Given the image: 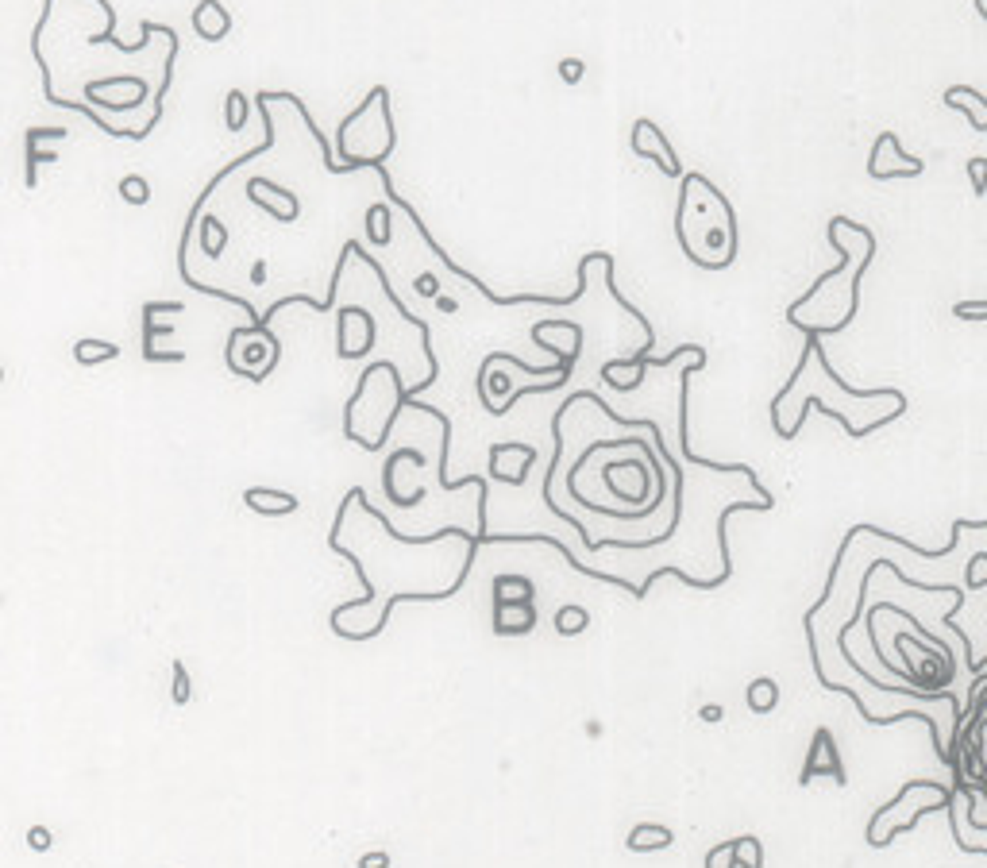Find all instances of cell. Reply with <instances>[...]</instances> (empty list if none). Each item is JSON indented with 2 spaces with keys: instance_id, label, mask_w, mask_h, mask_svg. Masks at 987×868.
<instances>
[{
  "instance_id": "obj_4",
  "label": "cell",
  "mask_w": 987,
  "mask_h": 868,
  "mask_svg": "<svg viewBox=\"0 0 987 868\" xmlns=\"http://www.w3.org/2000/svg\"><path fill=\"white\" fill-rule=\"evenodd\" d=\"M675 240L698 271H729L741 255V220L733 201L698 170L679 178Z\"/></svg>"
},
{
  "instance_id": "obj_7",
  "label": "cell",
  "mask_w": 987,
  "mask_h": 868,
  "mask_svg": "<svg viewBox=\"0 0 987 868\" xmlns=\"http://www.w3.org/2000/svg\"><path fill=\"white\" fill-rule=\"evenodd\" d=\"M949 803H953V787L937 784V780H907L895 791V799H887L880 811L868 818L864 841L872 849H887L899 834H910L926 814L949 811Z\"/></svg>"
},
{
  "instance_id": "obj_5",
  "label": "cell",
  "mask_w": 987,
  "mask_h": 868,
  "mask_svg": "<svg viewBox=\"0 0 987 868\" xmlns=\"http://www.w3.org/2000/svg\"><path fill=\"white\" fill-rule=\"evenodd\" d=\"M409 402V390L401 386V375L394 363H371L363 375H359V386L351 394V402L344 409V436L355 440L359 448L367 452H378L386 444V436L394 429V417L398 409Z\"/></svg>"
},
{
  "instance_id": "obj_15",
  "label": "cell",
  "mask_w": 987,
  "mask_h": 868,
  "mask_svg": "<svg viewBox=\"0 0 987 868\" xmlns=\"http://www.w3.org/2000/svg\"><path fill=\"white\" fill-rule=\"evenodd\" d=\"M941 101H945L949 109L964 112L968 124H972L976 132H987V93H980L976 85H945Z\"/></svg>"
},
{
  "instance_id": "obj_27",
  "label": "cell",
  "mask_w": 987,
  "mask_h": 868,
  "mask_svg": "<svg viewBox=\"0 0 987 868\" xmlns=\"http://www.w3.org/2000/svg\"><path fill=\"white\" fill-rule=\"evenodd\" d=\"M170 676H174V687H170V699L178 706L189 703V695H193V683H189V672H186V660H170Z\"/></svg>"
},
{
  "instance_id": "obj_23",
  "label": "cell",
  "mask_w": 987,
  "mask_h": 868,
  "mask_svg": "<svg viewBox=\"0 0 987 868\" xmlns=\"http://www.w3.org/2000/svg\"><path fill=\"white\" fill-rule=\"evenodd\" d=\"M737 841V865L741 868H764V841L756 834H741Z\"/></svg>"
},
{
  "instance_id": "obj_18",
  "label": "cell",
  "mask_w": 987,
  "mask_h": 868,
  "mask_svg": "<svg viewBox=\"0 0 987 868\" xmlns=\"http://www.w3.org/2000/svg\"><path fill=\"white\" fill-rule=\"evenodd\" d=\"M671 845H675V834H671V826H660V822H641L625 838V849H633V853H660Z\"/></svg>"
},
{
  "instance_id": "obj_16",
  "label": "cell",
  "mask_w": 987,
  "mask_h": 868,
  "mask_svg": "<svg viewBox=\"0 0 987 868\" xmlns=\"http://www.w3.org/2000/svg\"><path fill=\"white\" fill-rule=\"evenodd\" d=\"M193 31L205 39V43H220L228 31H232V12L220 4V0H201L193 8Z\"/></svg>"
},
{
  "instance_id": "obj_20",
  "label": "cell",
  "mask_w": 987,
  "mask_h": 868,
  "mask_svg": "<svg viewBox=\"0 0 987 868\" xmlns=\"http://www.w3.org/2000/svg\"><path fill=\"white\" fill-rule=\"evenodd\" d=\"M120 348L116 344H108V340H93V336H85L74 344V359H78V367H97V363H108V359H116Z\"/></svg>"
},
{
  "instance_id": "obj_25",
  "label": "cell",
  "mask_w": 987,
  "mask_h": 868,
  "mask_svg": "<svg viewBox=\"0 0 987 868\" xmlns=\"http://www.w3.org/2000/svg\"><path fill=\"white\" fill-rule=\"evenodd\" d=\"M120 197L128 201V205H147L151 201V182L147 178H139V174H128V178H120Z\"/></svg>"
},
{
  "instance_id": "obj_14",
  "label": "cell",
  "mask_w": 987,
  "mask_h": 868,
  "mask_svg": "<svg viewBox=\"0 0 987 868\" xmlns=\"http://www.w3.org/2000/svg\"><path fill=\"white\" fill-rule=\"evenodd\" d=\"M652 344H656V340H644V348L637 355L602 363V382H606V386H614L617 394H633V390H637V386L644 382V371H648V355H652Z\"/></svg>"
},
{
  "instance_id": "obj_2",
  "label": "cell",
  "mask_w": 987,
  "mask_h": 868,
  "mask_svg": "<svg viewBox=\"0 0 987 868\" xmlns=\"http://www.w3.org/2000/svg\"><path fill=\"white\" fill-rule=\"evenodd\" d=\"M810 409H822L826 417L841 421V429L853 440H864V436L895 425L907 413V394L895 390V386L853 390L833 371L826 348H822V336H802L799 363H795L791 379L783 382V390L768 406L772 433L779 440H795L802 433V421H806Z\"/></svg>"
},
{
  "instance_id": "obj_31",
  "label": "cell",
  "mask_w": 987,
  "mask_h": 868,
  "mask_svg": "<svg viewBox=\"0 0 987 868\" xmlns=\"http://www.w3.org/2000/svg\"><path fill=\"white\" fill-rule=\"evenodd\" d=\"M953 317L957 321H987V301H957Z\"/></svg>"
},
{
  "instance_id": "obj_12",
  "label": "cell",
  "mask_w": 987,
  "mask_h": 868,
  "mask_svg": "<svg viewBox=\"0 0 987 868\" xmlns=\"http://www.w3.org/2000/svg\"><path fill=\"white\" fill-rule=\"evenodd\" d=\"M629 147H633V155L637 159H648V163H656L664 170L667 178H683V163H679V151L671 147V139L660 132V124L656 120H633V132H629Z\"/></svg>"
},
{
  "instance_id": "obj_34",
  "label": "cell",
  "mask_w": 987,
  "mask_h": 868,
  "mask_svg": "<svg viewBox=\"0 0 987 868\" xmlns=\"http://www.w3.org/2000/svg\"><path fill=\"white\" fill-rule=\"evenodd\" d=\"M359 868H390V853H382V849L363 853V857H359Z\"/></svg>"
},
{
  "instance_id": "obj_26",
  "label": "cell",
  "mask_w": 987,
  "mask_h": 868,
  "mask_svg": "<svg viewBox=\"0 0 987 868\" xmlns=\"http://www.w3.org/2000/svg\"><path fill=\"white\" fill-rule=\"evenodd\" d=\"M201 232H205V255H220L224 247H228V228L220 224L216 217H205L201 220Z\"/></svg>"
},
{
  "instance_id": "obj_17",
  "label": "cell",
  "mask_w": 987,
  "mask_h": 868,
  "mask_svg": "<svg viewBox=\"0 0 987 868\" xmlns=\"http://www.w3.org/2000/svg\"><path fill=\"white\" fill-rule=\"evenodd\" d=\"M243 502H247V510H255V514H263V517H286L301 506L297 494L278 490V487H251L243 494Z\"/></svg>"
},
{
  "instance_id": "obj_28",
  "label": "cell",
  "mask_w": 987,
  "mask_h": 868,
  "mask_svg": "<svg viewBox=\"0 0 987 868\" xmlns=\"http://www.w3.org/2000/svg\"><path fill=\"white\" fill-rule=\"evenodd\" d=\"M706 868H741L737 865V841H721L706 853Z\"/></svg>"
},
{
  "instance_id": "obj_38",
  "label": "cell",
  "mask_w": 987,
  "mask_h": 868,
  "mask_svg": "<svg viewBox=\"0 0 987 868\" xmlns=\"http://www.w3.org/2000/svg\"><path fill=\"white\" fill-rule=\"evenodd\" d=\"M436 305H440V309H444V313H455V309H459V305H455L452 298H436Z\"/></svg>"
},
{
  "instance_id": "obj_3",
  "label": "cell",
  "mask_w": 987,
  "mask_h": 868,
  "mask_svg": "<svg viewBox=\"0 0 987 868\" xmlns=\"http://www.w3.org/2000/svg\"><path fill=\"white\" fill-rule=\"evenodd\" d=\"M829 247H837L841 263L826 271L799 301L787 305V325L799 328L802 336H837L856 321L860 313V286L864 271L876 259V232L853 217H837L826 224Z\"/></svg>"
},
{
  "instance_id": "obj_10",
  "label": "cell",
  "mask_w": 987,
  "mask_h": 868,
  "mask_svg": "<svg viewBox=\"0 0 987 868\" xmlns=\"http://www.w3.org/2000/svg\"><path fill=\"white\" fill-rule=\"evenodd\" d=\"M949 830L961 853H987V826L976 818V787L961 784L953 787V803H949Z\"/></svg>"
},
{
  "instance_id": "obj_22",
  "label": "cell",
  "mask_w": 987,
  "mask_h": 868,
  "mask_svg": "<svg viewBox=\"0 0 987 868\" xmlns=\"http://www.w3.org/2000/svg\"><path fill=\"white\" fill-rule=\"evenodd\" d=\"M587 625H590L587 606H575V602H571V606H560V610H556V633H560V637H579Z\"/></svg>"
},
{
  "instance_id": "obj_35",
  "label": "cell",
  "mask_w": 987,
  "mask_h": 868,
  "mask_svg": "<svg viewBox=\"0 0 987 868\" xmlns=\"http://www.w3.org/2000/svg\"><path fill=\"white\" fill-rule=\"evenodd\" d=\"M417 294H421V298H436V294H440L436 274H421V278H417Z\"/></svg>"
},
{
  "instance_id": "obj_32",
  "label": "cell",
  "mask_w": 987,
  "mask_h": 868,
  "mask_svg": "<svg viewBox=\"0 0 987 868\" xmlns=\"http://www.w3.org/2000/svg\"><path fill=\"white\" fill-rule=\"evenodd\" d=\"M583 74H587L583 58H563V62H560V78L567 85H579V82H583Z\"/></svg>"
},
{
  "instance_id": "obj_8",
  "label": "cell",
  "mask_w": 987,
  "mask_h": 868,
  "mask_svg": "<svg viewBox=\"0 0 987 868\" xmlns=\"http://www.w3.org/2000/svg\"><path fill=\"white\" fill-rule=\"evenodd\" d=\"M278 355H282V344L274 340V332L267 328V321H259V325L232 328L224 359H228V371H232V375H240V379H247V382H263L270 371H274Z\"/></svg>"
},
{
  "instance_id": "obj_36",
  "label": "cell",
  "mask_w": 987,
  "mask_h": 868,
  "mask_svg": "<svg viewBox=\"0 0 987 868\" xmlns=\"http://www.w3.org/2000/svg\"><path fill=\"white\" fill-rule=\"evenodd\" d=\"M698 718H702V722H710V726H714V722H721V718H725V710H721L718 703H710V706H702V710H698Z\"/></svg>"
},
{
  "instance_id": "obj_24",
  "label": "cell",
  "mask_w": 987,
  "mask_h": 868,
  "mask_svg": "<svg viewBox=\"0 0 987 868\" xmlns=\"http://www.w3.org/2000/svg\"><path fill=\"white\" fill-rule=\"evenodd\" d=\"M224 124H228V132H243V124H247V97L240 89H232L224 101Z\"/></svg>"
},
{
  "instance_id": "obj_30",
  "label": "cell",
  "mask_w": 987,
  "mask_h": 868,
  "mask_svg": "<svg viewBox=\"0 0 987 868\" xmlns=\"http://www.w3.org/2000/svg\"><path fill=\"white\" fill-rule=\"evenodd\" d=\"M968 178H972V193L984 197L987 193V155H972V159H968Z\"/></svg>"
},
{
  "instance_id": "obj_39",
  "label": "cell",
  "mask_w": 987,
  "mask_h": 868,
  "mask_svg": "<svg viewBox=\"0 0 987 868\" xmlns=\"http://www.w3.org/2000/svg\"><path fill=\"white\" fill-rule=\"evenodd\" d=\"M976 12H980V20L987 24V0H976Z\"/></svg>"
},
{
  "instance_id": "obj_9",
  "label": "cell",
  "mask_w": 987,
  "mask_h": 868,
  "mask_svg": "<svg viewBox=\"0 0 987 868\" xmlns=\"http://www.w3.org/2000/svg\"><path fill=\"white\" fill-rule=\"evenodd\" d=\"M864 174L872 182H895V178H922L926 174V159L914 155L903 147V139L895 132H880L872 139V151H868V163H864Z\"/></svg>"
},
{
  "instance_id": "obj_11",
  "label": "cell",
  "mask_w": 987,
  "mask_h": 868,
  "mask_svg": "<svg viewBox=\"0 0 987 868\" xmlns=\"http://www.w3.org/2000/svg\"><path fill=\"white\" fill-rule=\"evenodd\" d=\"M814 780H833L837 787L849 784V772H845V764H841V753H837V741H833V730L826 726H818L814 737H810V753L802 760V772H799V784H814Z\"/></svg>"
},
{
  "instance_id": "obj_37",
  "label": "cell",
  "mask_w": 987,
  "mask_h": 868,
  "mask_svg": "<svg viewBox=\"0 0 987 868\" xmlns=\"http://www.w3.org/2000/svg\"><path fill=\"white\" fill-rule=\"evenodd\" d=\"M263 278H267V263H263V259H259V263H255V267H251V282H263Z\"/></svg>"
},
{
  "instance_id": "obj_13",
  "label": "cell",
  "mask_w": 987,
  "mask_h": 868,
  "mask_svg": "<svg viewBox=\"0 0 987 868\" xmlns=\"http://www.w3.org/2000/svg\"><path fill=\"white\" fill-rule=\"evenodd\" d=\"M247 197L267 213V217L282 220V224H294L301 217V201H297V193L282 190V186H274L267 178H251L247 182Z\"/></svg>"
},
{
  "instance_id": "obj_6",
  "label": "cell",
  "mask_w": 987,
  "mask_h": 868,
  "mask_svg": "<svg viewBox=\"0 0 987 868\" xmlns=\"http://www.w3.org/2000/svg\"><path fill=\"white\" fill-rule=\"evenodd\" d=\"M336 147L344 155V170L355 166H378L394 151V120H390V89L374 85L367 101L347 116L336 132Z\"/></svg>"
},
{
  "instance_id": "obj_29",
  "label": "cell",
  "mask_w": 987,
  "mask_h": 868,
  "mask_svg": "<svg viewBox=\"0 0 987 868\" xmlns=\"http://www.w3.org/2000/svg\"><path fill=\"white\" fill-rule=\"evenodd\" d=\"M964 583H968L972 591L987 587V552H976V556H968V568H964Z\"/></svg>"
},
{
  "instance_id": "obj_19",
  "label": "cell",
  "mask_w": 987,
  "mask_h": 868,
  "mask_svg": "<svg viewBox=\"0 0 987 868\" xmlns=\"http://www.w3.org/2000/svg\"><path fill=\"white\" fill-rule=\"evenodd\" d=\"M745 703L752 714H772L775 706H779V683L772 676H760L748 683L745 691Z\"/></svg>"
},
{
  "instance_id": "obj_1",
  "label": "cell",
  "mask_w": 987,
  "mask_h": 868,
  "mask_svg": "<svg viewBox=\"0 0 987 868\" xmlns=\"http://www.w3.org/2000/svg\"><path fill=\"white\" fill-rule=\"evenodd\" d=\"M482 533L440 529L432 537H401L398 529L367 502L363 487L347 490L328 548L355 564L363 579V598L344 602L328 614V625L344 641L378 637L394 602H444L459 595L467 571L475 564Z\"/></svg>"
},
{
  "instance_id": "obj_33",
  "label": "cell",
  "mask_w": 987,
  "mask_h": 868,
  "mask_svg": "<svg viewBox=\"0 0 987 868\" xmlns=\"http://www.w3.org/2000/svg\"><path fill=\"white\" fill-rule=\"evenodd\" d=\"M27 841H31V849H35V853H47V849H51V830H43V826H31V830H27Z\"/></svg>"
},
{
  "instance_id": "obj_21",
  "label": "cell",
  "mask_w": 987,
  "mask_h": 868,
  "mask_svg": "<svg viewBox=\"0 0 987 868\" xmlns=\"http://www.w3.org/2000/svg\"><path fill=\"white\" fill-rule=\"evenodd\" d=\"M367 240H371L374 247H386L390 244V209H386V201H378V205H371L367 209Z\"/></svg>"
}]
</instances>
